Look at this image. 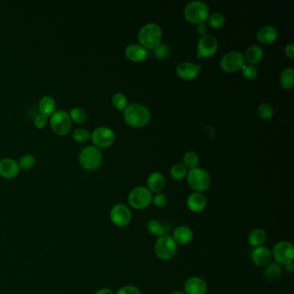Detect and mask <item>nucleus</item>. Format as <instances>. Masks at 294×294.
Segmentation results:
<instances>
[{"label":"nucleus","instance_id":"nucleus-30","mask_svg":"<svg viewBox=\"0 0 294 294\" xmlns=\"http://www.w3.org/2000/svg\"><path fill=\"white\" fill-rule=\"evenodd\" d=\"M188 168L183 163H176L170 169V176L175 181H181L188 175Z\"/></svg>","mask_w":294,"mask_h":294},{"label":"nucleus","instance_id":"nucleus-19","mask_svg":"<svg viewBox=\"0 0 294 294\" xmlns=\"http://www.w3.org/2000/svg\"><path fill=\"white\" fill-rule=\"evenodd\" d=\"M124 54L126 58L130 62H142L147 59L149 55V52L140 44L131 43L125 48Z\"/></svg>","mask_w":294,"mask_h":294},{"label":"nucleus","instance_id":"nucleus-36","mask_svg":"<svg viewBox=\"0 0 294 294\" xmlns=\"http://www.w3.org/2000/svg\"><path fill=\"white\" fill-rule=\"evenodd\" d=\"M73 139L77 142H86L91 139V133L88 129L79 128L72 134Z\"/></svg>","mask_w":294,"mask_h":294},{"label":"nucleus","instance_id":"nucleus-11","mask_svg":"<svg viewBox=\"0 0 294 294\" xmlns=\"http://www.w3.org/2000/svg\"><path fill=\"white\" fill-rule=\"evenodd\" d=\"M116 135L109 127H98L91 133V140L94 146L98 149H106L113 144Z\"/></svg>","mask_w":294,"mask_h":294},{"label":"nucleus","instance_id":"nucleus-8","mask_svg":"<svg viewBox=\"0 0 294 294\" xmlns=\"http://www.w3.org/2000/svg\"><path fill=\"white\" fill-rule=\"evenodd\" d=\"M271 252L275 262L280 265L286 266L294 262V247L293 243L288 241H280L275 243Z\"/></svg>","mask_w":294,"mask_h":294},{"label":"nucleus","instance_id":"nucleus-3","mask_svg":"<svg viewBox=\"0 0 294 294\" xmlns=\"http://www.w3.org/2000/svg\"><path fill=\"white\" fill-rule=\"evenodd\" d=\"M210 15V9L206 3L200 0H194L188 3L184 9V16L192 24L204 23Z\"/></svg>","mask_w":294,"mask_h":294},{"label":"nucleus","instance_id":"nucleus-7","mask_svg":"<svg viewBox=\"0 0 294 294\" xmlns=\"http://www.w3.org/2000/svg\"><path fill=\"white\" fill-rule=\"evenodd\" d=\"M153 194L147 187L133 188L128 196L129 207L135 210H143L152 204Z\"/></svg>","mask_w":294,"mask_h":294},{"label":"nucleus","instance_id":"nucleus-24","mask_svg":"<svg viewBox=\"0 0 294 294\" xmlns=\"http://www.w3.org/2000/svg\"><path fill=\"white\" fill-rule=\"evenodd\" d=\"M268 239V235L263 229H255L251 230L248 236V243L252 248L264 246Z\"/></svg>","mask_w":294,"mask_h":294},{"label":"nucleus","instance_id":"nucleus-33","mask_svg":"<svg viewBox=\"0 0 294 294\" xmlns=\"http://www.w3.org/2000/svg\"><path fill=\"white\" fill-rule=\"evenodd\" d=\"M256 112L260 118L263 120L271 119L275 114V110L273 107L269 103H262L259 104L256 109Z\"/></svg>","mask_w":294,"mask_h":294},{"label":"nucleus","instance_id":"nucleus-43","mask_svg":"<svg viewBox=\"0 0 294 294\" xmlns=\"http://www.w3.org/2000/svg\"><path fill=\"white\" fill-rule=\"evenodd\" d=\"M197 34L200 36H205L207 33V26L204 23H199L197 24V28H196Z\"/></svg>","mask_w":294,"mask_h":294},{"label":"nucleus","instance_id":"nucleus-42","mask_svg":"<svg viewBox=\"0 0 294 294\" xmlns=\"http://www.w3.org/2000/svg\"><path fill=\"white\" fill-rule=\"evenodd\" d=\"M285 55H287L288 58H294V44L293 42L288 43L285 47Z\"/></svg>","mask_w":294,"mask_h":294},{"label":"nucleus","instance_id":"nucleus-26","mask_svg":"<svg viewBox=\"0 0 294 294\" xmlns=\"http://www.w3.org/2000/svg\"><path fill=\"white\" fill-rule=\"evenodd\" d=\"M282 266L277 262H270L269 265L266 266L263 271V275L266 280L269 282H275L280 279L282 275Z\"/></svg>","mask_w":294,"mask_h":294},{"label":"nucleus","instance_id":"nucleus-15","mask_svg":"<svg viewBox=\"0 0 294 294\" xmlns=\"http://www.w3.org/2000/svg\"><path fill=\"white\" fill-rule=\"evenodd\" d=\"M272 259L271 249L266 246L254 248L251 252V261L257 268H265L271 262Z\"/></svg>","mask_w":294,"mask_h":294},{"label":"nucleus","instance_id":"nucleus-25","mask_svg":"<svg viewBox=\"0 0 294 294\" xmlns=\"http://www.w3.org/2000/svg\"><path fill=\"white\" fill-rule=\"evenodd\" d=\"M39 111L44 116H51L56 111V102L51 96H44L39 102Z\"/></svg>","mask_w":294,"mask_h":294},{"label":"nucleus","instance_id":"nucleus-39","mask_svg":"<svg viewBox=\"0 0 294 294\" xmlns=\"http://www.w3.org/2000/svg\"><path fill=\"white\" fill-rule=\"evenodd\" d=\"M168 200L169 199L167 194L164 193H159L153 196L152 204L158 208H163L168 205Z\"/></svg>","mask_w":294,"mask_h":294},{"label":"nucleus","instance_id":"nucleus-21","mask_svg":"<svg viewBox=\"0 0 294 294\" xmlns=\"http://www.w3.org/2000/svg\"><path fill=\"white\" fill-rule=\"evenodd\" d=\"M172 237L175 240V243H177V245H188L194 240V231L190 227L181 225L174 230Z\"/></svg>","mask_w":294,"mask_h":294},{"label":"nucleus","instance_id":"nucleus-13","mask_svg":"<svg viewBox=\"0 0 294 294\" xmlns=\"http://www.w3.org/2000/svg\"><path fill=\"white\" fill-rule=\"evenodd\" d=\"M197 58H208L213 56L218 49V42L215 36L205 35L197 42Z\"/></svg>","mask_w":294,"mask_h":294},{"label":"nucleus","instance_id":"nucleus-31","mask_svg":"<svg viewBox=\"0 0 294 294\" xmlns=\"http://www.w3.org/2000/svg\"><path fill=\"white\" fill-rule=\"evenodd\" d=\"M68 114H69L72 121H74L75 123H78V124H82L88 119L87 111L81 107L73 108Z\"/></svg>","mask_w":294,"mask_h":294},{"label":"nucleus","instance_id":"nucleus-6","mask_svg":"<svg viewBox=\"0 0 294 294\" xmlns=\"http://www.w3.org/2000/svg\"><path fill=\"white\" fill-rule=\"evenodd\" d=\"M188 183L189 187L197 193H203L210 188L211 184L210 176L203 168H195L188 171Z\"/></svg>","mask_w":294,"mask_h":294},{"label":"nucleus","instance_id":"nucleus-28","mask_svg":"<svg viewBox=\"0 0 294 294\" xmlns=\"http://www.w3.org/2000/svg\"><path fill=\"white\" fill-rule=\"evenodd\" d=\"M280 83L286 90H291L294 86V69L290 68H285L281 74Z\"/></svg>","mask_w":294,"mask_h":294},{"label":"nucleus","instance_id":"nucleus-16","mask_svg":"<svg viewBox=\"0 0 294 294\" xmlns=\"http://www.w3.org/2000/svg\"><path fill=\"white\" fill-rule=\"evenodd\" d=\"M208 286L204 279L198 276L188 278L184 284L185 294H206Z\"/></svg>","mask_w":294,"mask_h":294},{"label":"nucleus","instance_id":"nucleus-27","mask_svg":"<svg viewBox=\"0 0 294 294\" xmlns=\"http://www.w3.org/2000/svg\"><path fill=\"white\" fill-rule=\"evenodd\" d=\"M147 230L152 236H156L157 238L167 235V229L165 224L157 219L149 220L147 223Z\"/></svg>","mask_w":294,"mask_h":294},{"label":"nucleus","instance_id":"nucleus-1","mask_svg":"<svg viewBox=\"0 0 294 294\" xmlns=\"http://www.w3.org/2000/svg\"><path fill=\"white\" fill-rule=\"evenodd\" d=\"M123 119L129 126L139 129L149 123L151 112L148 107L142 103H130L123 110Z\"/></svg>","mask_w":294,"mask_h":294},{"label":"nucleus","instance_id":"nucleus-45","mask_svg":"<svg viewBox=\"0 0 294 294\" xmlns=\"http://www.w3.org/2000/svg\"><path fill=\"white\" fill-rule=\"evenodd\" d=\"M285 267V270L286 271H288L289 274H292L294 270V262H292V263H289L288 265L284 266Z\"/></svg>","mask_w":294,"mask_h":294},{"label":"nucleus","instance_id":"nucleus-14","mask_svg":"<svg viewBox=\"0 0 294 294\" xmlns=\"http://www.w3.org/2000/svg\"><path fill=\"white\" fill-rule=\"evenodd\" d=\"M202 68L203 67L199 64H194L189 62H182L176 68V74L184 81H192L197 77Z\"/></svg>","mask_w":294,"mask_h":294},{"label":"nucleus","instance_id":"nucleus-32","mask_svg":"<svg viewBox=\"0 0 294 294\" xmlns=\"http://www.w3.org/2000/svg\"><path fill=\"white\" fill-rule=\"evenodd\" d=\"M198 163H199V157H198L197 153L194 152V151H188L183 156V164L187 168L194 169V168H197Z\"/></svg>","mask_w":294,"mask_h":294},{"label":"nucleus","instance_id":"nucleus-20","mask_svg":"<svg viewBox=\"0 0 294 294\" xmlns=\"http://www.w3.org/2000/svg\"><path fill=\"white\" fill-rule=\"evenodd\" d=\"M278 37V30L272 25L262 26L256 33L257 41L264 45H269L274 43Z\"/></svg>","mask_w":294,"mask_h":294},{"label":"nucleus","instance_id":"nucleus-40","mask_svg":"<svg viewBox=\"0 0 294 294\" xmlns=\"http://www.w3.org/2000/svg\"><path fill=\"white\" fill-rule=\"evenodd\" d=\"M115 294H142L139 288L132 285H127L120 288Z\"/></svg>","mask_w":294,"mask_h":294},{"label":"nucleus","instance_id":"nucleus-12","mask_svg":"<svg viewBox=\"0 0 294 294\" xmlns=\"http://www.w3.org/2000/svg\"><path fill=\"white\" fill-rule=\"evenodd\" d=\"M110 219L114 225L118 228H124L129 225L132 220V211L128 205L116 204L110 211Z\"/></svg>","mask_w":294,"mask_h":294},{"label":"nucleus","instance_id":"nucleus-37","mask_svg":"<svg viewBox=\"0 0 294 294\" xmlns=\"http://www.w3.org/2000/svg\"><path fill=\"white\" fill-rule=\"evenodd\" d=\"M153 51L156 58L166 59L170 54V47L167 43L161 42Z\"/></svg>","mask_w":294,"mask_h":294},{"label":"nucleus","instance_id":"nucleus-9","mask_svg":"<svg viewBox=\"0 0 294 294\" xmlns=\"http://www.w3.org/2000/svg\"><path fill=\"white\" fill-rule=\"evenodd\" d=\"M51 129L59 136H67L72 129V120L65 110H57L49 118Z\"/></svg>","mask_w":294,"mask_h":294},{"label":"nucleus","instance_id":"nucleus-44","mask_svg":"<svg viewBox=\"0 0 294 294\" xmlns=\"http://www.w3.org/2000/svg\"><path fill=\"white\" fill-rule=\"evenodd\" d=\"M94 294H115V293L110 288H101Z\"/></svg>","mask_w":294,"mask_h":294},{"label":"nucleus","instance_id":"nucleus-2","mask_svg":"<svg viewBox=\"0 0 294 294\" xmlns=\"http://www.w3.org/2000/svg\"><path fill=\"white\" fill-rule=\"evenodd\" d=\"M162 29L157 23H146L140 29L138 41L140 45L148 49H155L162 42Z\"/></svg>","mask_w":294,"mask_h":294},{"label":"nucleus","instance_id":"nucleus-34","mask_svg":"<svg viewBox=\"0 0 294 294\" xmlns=\"http://www.w3.org/2000/svg\"><path fill=\"white\" fill-rule=\"evenodd\" d=\"M111 103L117 110H124L128 106V98L122 93H116L111 98Z\"/></svg>","mask_w":294,"mask_h":294},{"label":"nucleus","instance_id":"nucleus-18","mask_svg":"<svg viewBox=\"0 0 294 294\" xmlns=\"http://www.w3.org/2000/svg\"><path fill=\"white\" fill-rule=\"evenodd\" d=\"M188 210L194 213L202 212L207 206V198L202 193L194 192L190 194L187 199Z\"/></svg>","mask_w":294,"mask_h":294},{"label":"nucleus","instance_id":"nucleus-29","mask_svg":"<svg viewBox=\"0 0 294 294\" xmlns=\"http://www.w3.org/2000/svg\"><path fill=\"white\" fill-rule=\"evenodd\" d=\"M208 25L212 29H220L225 23V16L221 12H214L211 15H209L207 18Z\"/></svg>","mask_w":294,"mask_h":294},{"label":"nucleus","instance_id":"nucleus-5","mask_svg":"<svg viewBox=\"0 0 294 294\" xmlns=\"http://www.w3.org/2000/svg\"><path fill=\"white\" fill-rule=\"evenodd\" d=\"M79 161L81 167L88 170L94 171L100 168L103 162V154L100 149L95 146H88L81 150Z\"/></svg>","mask_w":294,"mask_h":294},{"label":"nucleus","instance_id":"nucleus-10","mask_svg":"<svg viewBox=\"0 0 294 294\" xmlns=\"http://www.w3.org/2000/svg\"><path fill=\"white\" fill-rule=\"evenodd\" d=\"M245 64L244 55L239 51L229 52L220 60V68L229 74L240 71Z\"/></svg>","mask_w":294,"mask_h":294},{"label":"nucleus","instance_id":"nucleus-4","mask_svg":"<svg viewBox=\"0 0 294 294\" xmlns=\"http://www.w3.org/2000/svg\"><path fill=\"white\" fill-rule=\"evenodd\" d=\"M178 249V245L173 239L172 236L164 235V236L158 237L155 246H154V252L157 258L161 261H170L175 257Z\"/></svg>","mask_w":294,"mask_h":294},{"label":"nucleus","instance_id":"nucleus-46","mask_svg":"<svg viewBox=\"0 0 294 294\" xmlns=\"http://www.w3.org/2000/svg\"><path fill=\"white\" fill-rule=\"evenodd\" d=\"M171 294H185V293L183 291H180V290H177V291L173 292V293H172Z\"/></svg>","mask_w":294,"mask_h":294},{"label":"nucleus","instance_id":"nucleus-22","mask_svg":"<svg viewBox=\"0 0 294 294\" xmlns=\"http://www.w3.org/2000/svg\"><path fill=\"white\" fill-rule=\"evenodd\" d=\"M166 187V179L160 172H154L147 180V188L154 194L162 193Z\"/></svg>","mask_w":294,"mask_h":294},{"label":"nucleus","instance_id":"nucleus-38","mask_svg":"<svg viewBox=\"0 0 294 294\" xmlns=\"http://www.w3.org/2000/svg\"><path fill=\"white\" fill-rule=\"evenodd\" d=\"M241 71L243 73V76L248 80H255L258 76V69L254 65L245 64Z\"/></svg>","mask_w":294,"mask_h":294},{"label":"nucleus","instance_id":"nucleus-41","mask_svg":"<svg viewBox=\"0 0 294 294\" xmlns=\"http://www.w3.org/2000/svg\"><path fill=\"white\" fill-rule=\"evenodd\" d=\"M48 122H49L48 116H44L42 114H38L34 120V124L37 129H43L47 125Z\"/></svg>","mask_w":294,"mask_h":294},{"label":"nucleus","instance_id":"nucleus-17","mask_svg":"<svg viewBox=\"0 0 294 294\" xmlns=\"http://www.w3.org/2000/svg\"><path fill=\"white\" fill-rule=\"evenodd\" d=\"M18 162L11 158H3L0 161V176L7 180L16 178L20 173Z\"/></svg>","mask_w":294,"mask_h":294},{"label":"nucleus","instance_id":"nucleus-23","mask_svg":"<svg viewBox=\"0 0 294 294\" xmlns=\"http://www.w3.org/2000/svg\"><path fill=\"white\" fill-rule=\"evenodd\" d=\"M243 55L245 62H248V64L255 66L262 62V59L264 57V51L260 46L252 45L247 49L245 54Z\"/></svg>","mask_w":294,"mask_h":294},{"label":"nucleus","instance_id":"nucleus-35","mask_svg":"<svg viewBox=\"0 0 294 294\" xmlns=\"http://www.w3.org/2000/svg\"><path fill=\"white\" fill-rule=\"evenodd\" d=\"M36 163V158L34 155H25L20 158L18 165L23 170H29L35 167Z\"/></svg>","mask_w":294,"mask_h":294}]
</instances>
